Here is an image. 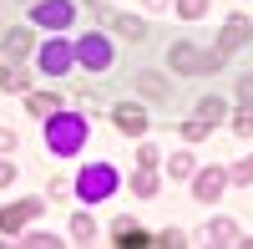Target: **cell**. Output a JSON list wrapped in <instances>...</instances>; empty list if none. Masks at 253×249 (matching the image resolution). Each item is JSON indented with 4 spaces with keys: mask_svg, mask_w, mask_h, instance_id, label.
<instances>
[{
    "mask_svg": "<svg viewBox=\"0 0 253 249\" xmlns=\"http://www.w3.org/2000/svg\"><path fill=\"white\" fill-rule=\"evenodd\" d=\"M46 148L56 158H76L86 148V117L81 112H51L46 117Z\"/></svg>",
    "mask_w": 253,
    "mask_h": 249,
    "instance_id": "6da1fadb",
    "label": "cell"
},
{
    "mask_svg": "<svg viewBox=\"0 0 253 249\" xmlns=\"http://www.w3.org/2000/svg\"><path fill=\"white\" fill-rule=\"evenodd\" d=\"M167 66H172L177 76H198V71H218L223 56H218V51H198L193 41H177V46L167 51Z\"/></svg>",
    "mask_w": 253,
    "mask_h": 249,
    "instance_id": "7a4b0ae2",
    "label": "cell"
},
{
    "mask_svg": "<svg viewBox=\"0 0 253 249\" xmlns=\"http://www.w3.org/2000/svg\"><path fill=\"white\" fill-rule=\"evenodd\" d=\"M76 193L86 198V203L112 198V193H117V168H112V163H91V168H81V173H76Z\"/></svg>",
    "mask_w": 253,
    "mask_h": 249,
    "instance_id": "3957f363",
    "label": "cell"
},
{
    "mask_svg": "<svg viewBox=\"0 0 253 249\" xmlns=\"http://www.w3.org/2000/svg\"><path fill=\"white\" fill-rule=\"evenodd\" d=\"M76 61L86 71H107L112 66V46H107V36H81L76 41Z\"/></svg>",
    "mask_w": 253,
    "mask_h": 249,
    "instance_id": "277c9868",
    "label": "cell"
},
{
    "mask_svg": "<svg viewBox=\"0 0 253 249\" xmlns=\"http://www.w3.org/2000/svg\"><path fill=\"white\" fill-rule=\"evenodd\" d=\"M71 61H76V46H66V41H46L41 46V71L46 76H66Z\"/></svg>",
    "mask_w": 253,
    "mask_h": 249,
    "instance_id": "5b68a950",
    "label": "cell"
},
{
    "mask_svg": "<svg viewBox=\"0 0 253 249\" xmlns=\"http://www.w3.org/2000/svg\"><path fill=\"white\" fill-rule=\"evenodd\" d=\"M36 26L66 31V26H71V0H36Z\"/></svg>",
    "mask_w": 253,
    "mask_h": 249,
    "instance_id": "8992f818",
    "label": "cell"
},
{
    "mask_svg": "<svg viewBox=\"0 0 253 249\" xmlns=\"http://www.w3.org/2000/svg\"><path fill=\"white\" fill-rule=\"evenodd\" d=\"M41 214V198H20V203H10V209H0V234H15L20 224H31Z\"/></svg>",
    "mask_w": 253,
    "mask_h": 249,
    "instance_id": "52a82bcc",
    "label": "cell"
},
{
    "mask_svg": "<svg viewBox=\"0 0 253 249\" xmlns=\"http://www.w3.org/2000/svg\"><path fill=\"white\" fill-rule=\"evenodd\" d=\"M248 31H253V26H248V15H233V20H228V26H223V41H218L213 51H218V56L228 61V56H233V51L243 46V41H248Z\"/></svg>",
    "mask_w": 253,
    "mask_h": 249,
    "instance_id": "ba28073f",
    "label": "cell"
},
{
    "mask_svg": "<svg viewBox=\"0 0 253 249\" xmlns=\"http://www.w3.org/2000/svg\"><path fill=\"white\" fill-rule=\"evenodd\" d=\"M112 122H117V132H126V137H142L147 132V112L137 107V102H122V107L112 112Z\"/></svg>",
    "mask_w": 253,
    "mask_h": 249,
    "instance_id": "9c48e42d",
    "label": "cell"
},
{
    "mask_svg": "<svg viewBox=\"0 0 253 249\" xmlns=\"http://www.w3.org/2000/svg\"><path fill=\"white\" fill-rule=\"evenodd\" d=\"M223 183H228V173H223V168H203V173H193V193L213 203V198L223 193Z\"/></svg>",
    "mask_w": 253,
    "mask_h": 249,
    "instance_id": "30bf717a",
    "label": "cell"
},
{
    "mask_svg": "<svg viewBox=\"0 0 253 249\" xmlns=\"http://www.w3.org/2000/svg\"><path fill=\"white\" fill-rule=\"evenodd\" d=\"M112 31L126 36V41L137 46V41H147V20H137V15H112Z\"/></svg>",
    "mask_w": 253,
    "mask_h": 249,
    "instance_id": "8fae6325",
    "label": "cell"
},
{
    "mask_svg": "<svg viewBox=\"0 0 253 249\" xmlns=\"http://www.w3.org/2000/svg\"><path fill=\"white\" fill-rule=\"evenodd\" d=\"M112 234H117V244H126V249H142V244H152V239H147V234L137 229L132 219H117V224H112Z\"/></svg>",
    "mask_w": 253,
    "mask_h": 249,
    "instance_id": "7c38bea8",
    "label": "cell"
},
{
    "mask_svg": "<svg viewBox=\"0 0 253 249\" xmlns=\"http://www.w3.org/2000/svg\"><path fill=\"white\" fill-rule=\"evenodd\" d=\"M132 81H137V92H142V97H152V102H167V81H162L157 71H137Z\"/></svg>",
    "mask_w": 253,
    "mask_h": 249,
    "instance_id": "4fadbf2b",
    "label": "cell"
},
{
    "mask_svg": "<svg viewBox=\"0 0 253 249\" xmlns=\"http://www.w3.org/2000/svg\"><path fill=\"white\" fill-rule=\"evenodd\" d=\"M0 46H5V56H10V61H15V56H26V51H31V31H26V26H10Z\"/></svg>",
    "mask_w": 253,
    "mask_h": 249,
    "instance_id": "5bb4252c",
    "label": "cell"
},
{
    "mask_svg": "<svg viewBox=\"0 0 253 249\" xmlns=\"http://www.w3.org/2000/svg\"><path fill=\"white\" fill-rule=\"evenodd\" d=\"M0 92H26V71H20L10 56L0 61Z\"/></svg>",
    "mask_w": 253,
    "mask_h": 249,
    "instance_id": "9a60e30c",
    "label": "cell"
},
{
    "mask_svg": "<svg viewBox=\"0 0 253 249\" xmlns=\"http://www.w3.org/2000/svg\"><path fill=\"white\" fill-rule=\"evenodd\" d=\"M208 239H213V244H238V224L233 219H213V224H208Z\"/></svg>",
    "mask_w": 253,
    "mask_h": 249,
    "instance_id": "2e32d148",
    "label": "cell"
},
{
    "mask_svg": "<svg viewBox=\"0 0 253 249\" xmlns=\"http://www.w3.org/2000/svg\"><path fill=\"white\" fill-rule=\"evenodd\" d=\"M26 107H31L36 117H51V112L61 107V97H56V92H31V97H26Z\"/></svg>",
    "mask_w": 253,
    "mask_h": 249,
    "instance_id": "e0dca14e",
    "label": "cell"
},
{
    "mask_svg": "<svg viewBox=\"0 0 253 249\" xmlns=\"http://www.w3.org/2000/svg\"><path fill=\"white\" fill-rule=\"evenodd\" d=\"M167 173H172V178H193L198 168H193V153H172V158H167Z\"/></svg>",
    "mask_w": 253,
    "mask_h": 249,
    "instance_id": "ac0fdd59",
    "label": "cell"
},
{
    "mask_svg": "<svg viewBox=\"0 0 253 249\" xmlns=\"http://www.w3.org/2000/svg\"><path fill=\"white\" fill-rule=\"evenodd\" d=\"M223 112H228V107H223V97H203V102H198V117H203V122H213V127H218V117H223Z\"/></svg>",
    "mask_w": 253,
    "mask_h": 249,
    "instance_id": "d6986e66",
    "label": "cell"
},
{
    "mask_svg": "<svg viewBox=\"0 0 253 249\" xmlns=\"http://www.w3.org/2000/svg\"><path fill=\"white\" fill-rule=\"evenodd\" d=\"M132 193H137V198H152V193H157V178H152V168H137V178H132Z\"/></svg>",
    "mask_w": 253,
    "mask_h": 249,
    "instance_id": "ffe728a7",
    "label": "cell"
},
{
    "mask_svg": "<svg viewBox=\"0 0 253 249\" xmlns=\"http://www.w3.org/2000/svg\"><path fill=\"white\" fill-rule=\"evenodd\" d=\"M71 239H81V244H91V239H96V224H91V214H76V219H71Z\"/></svg>",
    "mask_w": 253,
    "mask_h": 249,
    "instance_id": "44dd1931",
    "label": "cell"
},
{
    "mask_svg": "<svg viewBox=\"0 0 253 249\" xmlns=\"http://www.w3.org/2000/svg\"><path fill=\"white\" fill-rule=\"evenodd\" d=\"M208 132H213V122H203V117H198V122H182V137H187V142H198V137H208Z\"/></svg>",
    "mask_w": 253,
    "mask_h": 249,
    "instance_id": "7402d4cb",
    "label": "cell"
},
{
    "mask_svg": "<svg viewBox=\"0 0 253 249\" xmlns=\"http://www.w3.org/2000/svg\"><path fill=\"white\" fill-rule=\"evenodd\" d=\"M203 10H208V0H177V15L182 20H198Z\"/></svg>",
    "mask_w": 253,
    "mask_h": 249,
    "instance_id": "603a6c76",
    "label": "cell"
},
{
    "mask_svg": "<svg viewBox=\"0 0 253 249\" xmlns=\"http://www.w3.org/2000/svg\"><path fill=\"white\" fill-rule=\"evenodd\" d=\"M233 132H238V137H253V107H243V112L233 117Z\"/></svg>",
    "mask_w": 253,
    "mask_h": 249,
    "instance_id": "cb8c5ba5",
    "label": "cell"
},
{
    "mask_svg": "<svg viewBox=\"0 0 253 249\" xmlns=\"http://www.w3.org/2000/svg\"><path fill=\"white\" fill-rule=\"evenodd\" d=\"M157 163H162L157 148H137V168H157Z\"/></svg>",
    "mask_w": 253,
    "mask_h": 249,
    "instance_id": "d4e9b609",
    "label": "cell"
},
{
    "mask_svg": "<svg viewBox=\"0 0 253 249\" xmlns=\"http://www.w3.org/2000/svg\"><path fill=\"white\" fill-rule=\"evenodd\" d=\"M238 102H243V107H253V71L238 76Z\"/></svg>",
    "mask_w": 253,
    "mask_h": 249,
    "instance_id": "484cf974",
    "label": "cell"
},
{
    "mask_svg": "<svg viewBox=\"0 0 253 249\" xmlns=\"http://www.w3.org/2000/svg\"><path fill=\"white\" fill-rule=\"evenodd\" d=\"M26 244H31V249H46V244H61V239H51V234H26Z\"/></svg>",
    "mask_w": 253,
    "mask_h": 249,
    "instance_id": "4316f807",
    "label": "cell"
},
{
    "mask_svg": "<svg viewBox=\"0 0 253 249\" xmlns=\"http://www.w3.org/2000/svg\"><path fill=\"white\" fill-rule=\"evenodd\" d=\"M10 178H15V163H5V158H0V188H5Z\"/></svg>",
    "mask_w": 253,
    "mask_h": 249,
    "instance_id": "83f0119b",
    "label": "cell"
},
{
    "mask_svg": "<svg viewBox=\"0 0 253 249\" xmlns=\"http://www.w3.org/2000/svg\"><path fill=\"white\" fill-rule=\"evenodd\" d=\"M0 153H15V132H5V127H0Z\"/></svg>",
    "mask_w": 253,
    "mask_h": 249,
    "instance_id": "f1b7e54d",
    "label": "cell"
},
{
    "mask_svg": "<svg viewBox=\"0 0 253 249\" xmlns=\"http://www.w3.org/2000/svg\"><path fill=\"white\" fill-rule=\"evenodd\" d=\"M147 10H167V0H147Z\"/></svg>",
    "mask_w": 253,
    "mask_h": 249,
    "instance_id": "f546056e",
    "label": "cell"
},
{
    "mask_svg": "<svg viewBox=\"0 0 253 249\" xmlns=\"http://www.w3.org/2000/svg\"><path fill=\"white\" fill-rule=\"evenodd\" d=\"M248 163H253V158H248Z\"/></svg>",
    "mask_w": 253,
    "mask_h": 249,
    "instance_id": "4dcf8cb0",
    "label": "cell"
}]
</instances>
